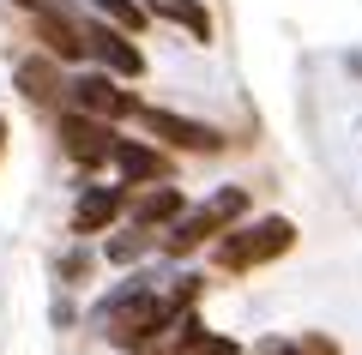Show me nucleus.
Instances as JSON below:
<instances>
[{
    "mask_svg": "<svg viewBox=\"0 0 362 355\" xmlns=\"http://www.w3.org/2000/svg\"><path fill=\"white\" fill-rule=\"evenodd\" d=\"M290 247H296V223H290V217H259V223H247V229H223L218 265L223 271H254V265H266V259L290 253Z\"/></svg>",
    "mask_w": 362,
    "mask_h": 355,
    "instance_id": "f257e3e1",
    "label": "nucleus"
},
{
    "mask_svg": "<svg viewBox=\"0 0 362 355\" xmlns=\"http://www.w3.org/2000/svg\"><path fill=\"white\" fill-rule=\"evenodd\" d=\"M247 211V193L242 187H223L218 199H206V205H194V211H181L175 223H169V253H194L199 241H211V235H223V229L235 223V217Z\"/></svg>",
    "mask_w": 362,
    "mask_h": 355,
    "instance_id": "f03ea898",
    "label": "nucleus"
},
{
    "mask_svg": "<svg viewBox=\"0 0 362 355\" xmlns=\"http://www.w3.org/2000/svg\"><path fill=\"white\" fill-rule=\"evenodd\" d=\"M61 145H66V157H73V163H85V169L115 163V127H109L103 114L66 109V114H61Z\"/></svg>",
    "mask_w": 362,
    "mask_h": 355,
    "instance_id": "7ed1b4c3",
    "label": "nucleus"
},
{
    "mask_svg": "<svg viewBox=\"0 0 362 355\" xmlns=\"http://www.w3.org/2000/svg\"><path fill=\"white\" fill-rule=\"evenodd\" d=\"M85 54L103 66V73H115V78H139L145 73L139 42H133L121 25H109V18H90V25H85Z\"/></svg>",
    "mask_w": 362,
    "mask_h": 355,
    "instance_id": "20e7f679",
    "label": "nucleus"
},
{
    "mask_svg": "<svg viewBox=\"0 0 362 355\" xmlns=\"http://www.w3.org/2000/svg\"><path fill=\"white\" fill-rule=\"evenodd\" d=\"M133 114H139V127H145V133H157V139L181 145V151H218V145H223L218 127H206V121H187V114H169V109H133Z\"/></svg>",
    "mask_w": 362,
    "mask_h": 355,
    "instance_id": "39448f33",
    "label": "nucleus"
},
{
    "mask_svg": "<svg viewBox=\"0 0 362 355\" xmlns=\"http://www.w3.org/2000/svg\"><path fill=\"white\" fill-rule=\"evenodd\" d=\"M73 109H85V114H103V121H121V114H133V97L127 90H115V73H78L73 85Z\"/></svg>",
    "mask_w": 362,
    "mask_h": 355,
    "instance_id": "423d86ee",
    "label": "nucleus"
},
{
    "mask_svg": "<svg viewBox=\"0 0 362 355\" xmlns=\"http://www.w3.org/2000/svg\"><path fill=\"white\" fill-rule=\"evenodd\" d=\"M30 18H37V42L54 54V61H85V30H73V25H66V18H61V6H37Z\"/></svg>",
    "mask_w": 362,
    "mask_h": 355,
    "instance_id": "0eeeda50",
    "label": "nucleus"
},
{
    "mask_svg": "<svg viewBox=\"0 0 362 355\" xmlns=\"http://www.w3.org/2000/svg\"><path fill=\"white\" fill-rule=\"evenodd\" d=\"M121 205H127L121 187H85L78 205H73V229H78V235H97V229H109L121 217Z\"/></svg>",
    "mask_w": 362,
    "mask_h": 355,
    "instance_id": "6e6552de",
    "label": "nucleus"
},
{
    "mask_svg": "<svg viewBox=\"0 0 362 355\" xmlns=\"http://www.w3.org/2000/svg\"><path fill=\"white\" fill-rule=\"evenodd\" d=\"M115 169L127 181H163L169 175V157L151 151V145H139V139H115Z\"/></svg>",
    "mask_w": 362,
    "mask_h": 355,
    "instance_id": "1a4fd4ad",
    "label": "nucleus"
},
{
    "mask_svg": "<svg viewBox=\"0 0 362 355\" xmlns=\"http://www.w3.org/2000/svg\"><path fill=\"white\" fill-rule=\"evenodd\" d=\"M157 13H163L169 25H181L194 42H211V13L199 6V0H157Z\"/></svg>",
    "mask_w": 362,
    "mask_h": 355,
    "instance_id": "9d476101",
    "label": "nucleus"
},
{
    "mask_svg": "<svg viewBox=\"0 0 362 355\" xmlns=\"http://www.w3.org/2000/svg\"><path fill=\"white\" fill-rule=\"evenodd\" d=\"M169 217H181V187H157V193H145V199H133V223L139 229H157V223H169Z\"/></svg>",
    "mask_w": 362,
    "mask_h": 355,
    "instance_id": "9b49d317",
    "label": "nucleus"
},
{
    "mask_svg": "<svg viewBox=\"0 0 362 355\" xmlns=\"http://www.w3.org/2000/svg\"><path fill=\"white\" fill-rule=\"evenodd\" d=\"M175 355H242V349H235V337H218L199 319H181V349Z\"/></svg>",
    "mask_w": 362,
    "mask_h": 355,
    "instance_id": "f8f14e48",
    "label": "nucleus"
},
{
    "mask_svg": "<svg viewBox=\"0 0 362 355\" xmlns=\"http://www.w3.org/2000/svg\"><path fill=\"white\" fill-rule=\"evenodd\" d=\"M90 6H97L109 25H121L127 37H139V30H145V6H139V0H90Z\"/></svg>",
    "mask_w": 362,
    "mask_h": 355,
    "instance_id": "ddd939ff",
    "label": "nucleus"
},
{
    "mask_svg": "<svg viewBox=\"0 0 362 355\" xmlns=\"http://www.w3.org/2000/svg\"><path fill=\"white\" fill-rule=\"evenodd\" d=\"M18 90H25L30 102H49V97H54V73H49V61H25V66H18Z\"/></svg>",
    "mask_w": 362,
    "mask_h": 355,
    "instance_id": "4468645a",
    "label": "nucleus"
},
{
    "mask_svg": "<svg viewBox=\"0 0 362 355\" xmlns=\"http://www.w3.org/2000/svg\"><path fill=\"white\" fill-rule=\"evenodd\" d=\"M145 247H151L145 235H115V241H109V259H115V265H133V259H139Z\"/></svg>",
    "mask_w": 362,
    "mask_h": 355,
    "instance_id": "2eb2a0df",
    "label": "nucleus"
},
{
    "mask_svg": "<svg viewBox=\"0 0 362 355\" xmlns=\"http://www.w3.org/2000/svg\"><path fill=\"white\" fill-rule=\"evenodd\" d=\"M18 6H25V13H37V6H54V0H18Z\"/></svg>",
    "mask_w": 362,
    "mask_h": 355,
    "instance_id": "dca6fc26",
    "label": "nucleus"
},
{
    "mask_svg": "<svg viewBox=\"0 0 362 355\" xmlns=\"http://www.w3.org/2000/svg\"><path fill=\"white\" fill-rule=\"evenodd\" d=\"M0 151H6V114H0Z\"/></svg>",
    "mask_w": 362,
    "mask_h": 355,
    "instance_id": "f3484780",
    "label": "nucleus"
}]
</instances>
